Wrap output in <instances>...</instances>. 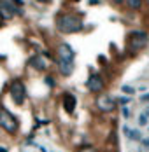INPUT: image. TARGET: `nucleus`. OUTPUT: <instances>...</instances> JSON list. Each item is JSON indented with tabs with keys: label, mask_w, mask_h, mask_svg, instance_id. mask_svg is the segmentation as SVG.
I'll use <instances>...</instances> for the list:
<instances>
[{
	"label": "nucleus",
	"mask_w": 149,
	"mask_h": 152,
	"mask_svg": "<svg viewBox=\"0 0 149 152\" xmlns=\"http://www.w3.org/2000/svg\"><path fill=\"white\" fill-rule=\"evenodd\" d=\"M2 19H4V18H2V16H0V26H2Z\"/></svg>",
	"instance_id": "cd10ccee"
},
{
	"label": "nucleus",
	"mask_w": 149,
	"mask_h": 152,
	"mask_svg": "<svg viewBox=\"0 0 149 152\" xmlns=\"http://www.w3.org/2000/svg\"><path fill=\"white\" fill-rule=\"evenodd\" d=\"M148 4H149V0H148Z\"/></svg>",
	"instance_id": "7c9ffc66"
},
{
	"label": "nucleus",
	"mask_w": 149,
	"mask_h": 152,
	"mask_svg": "<svg viewBox=\"0 0 149 152\" xmlns=\"http://www.w3.org/2000/svg\"><path fill=\"white\" fill-rule=\"evenodd\" d=\"M56 28L61 33H77L84 28V23L75 14H61L56 19Z\"/></svg>",
	"instance_id": "f257e3e1"
},
{
	"label": "nucleus",
	"mask_w": 149,
	"mask_h": 152,
	"mask_svg": "<svg viewBox=\"0 0 149 152\" xmlns=\"http://www.w3.org/2000/svg\"><path fill=\"white\" fill-rule=\"evenodd\" d=\"M88 4H89V5H98V4H100V0H89Z\"/></svg>",
	"instance_id": "4be33fe9"
},
{
	"label": "nucleus",
	"mask_w": 149,
	"mask_h": 152,
	"mask_svg": "<svg viewBox=\"0 0 149 152\" xmlns=\"http://www.w3.org/2000/svg\"><path fill=\"white\" fill-rule=\"evenodd\" d=\"M128 138H130V140H134V142H140V140H142V135H140V131H139V129H130Z\"/></svg>",
	"instance_id": "ddd939ff"
},
{
	"label": "nucleus",
	"mask_w": 149,
	"mask_h": 152,
	"mask_svg": "<svg viewBox=\"0 0 149 152\" xmlns=\"http://www.w3.org/2000/svg\"><path fill=\"white\" fill-rule=\"evenodd\" d=\"M140 102H149V93H148V94H142V96H140Z\"/></svg>",
	"instance_id": "412c9836"
},
{
	"label": "nucleus",
	"mask_w": 149,
	"mask_h": 152,
	"mask_svg": "<svg viewBox=\"0 0 149 152\" xmlns=\"http://www.w3.org/2000/svg\"><path fill=\"white\" fill-rule=\"evenodd\" d=\"M149 44V33L144 30H134L128 35V53L137 54L139 51H142Z\"/></svg>",
	"instance_id": "7ed1b4c3"
},
{
	"label": "nucleus",
	"mask_w": 149,
	"mask_h": 152,
	"mask_svg": "<svg viewBox=\"0 0 149 152\" xmlns=\"http://www.w3.org/2000/svg\"><path fill=\"white\" fill-rule=\"evenodd\" d=\"M77 152H98V149L93 147V145H84V147H79Z\"/></svg>",
	"instance_id": "4468645a"
},
{
	"label": "nucleus",
	"mask_w": 149,
	"mask_h": 152,
	"mask_svg": "<svg viewBox=\"0 0 149 152\" xmlns=\"http://www.w3.org/2000/svg\"><path fill=\"white\" fill-rule=\"evenodd\" d=\"M56 53H58V60L60 61H72V63H74L75 53L67 42H61V44L58 46V51H56Z\"/></svg>",
	"instance_id": "6e6552de"
},
{
	"label": "nucleus",
	"mask_w": 149,
	"mask_h": 152,
	"mask_svg": "<svg viewBox=\"0 0 149 152\" xmlns=\"http://www.w3.org/2000/svg\"><path fill=\"white\" fill-rule=\"evenodd\" d=\"M121 91L132 96V94H135V88H132V86H126V84H125V86H121Z\"/></svg>",
	"instance_id": "6ab92c4d"
},
{
	"label": "nucleus",
	"mask_w": 149,
	"mask_h": 152,
	"mask_svg": "<svg viewBox=\"0 0 149 152\" xmlns=\"http://www.w3.org/2000/svg\"><path fill=\"white\" fill-rule=\"evenodd\" d=\"M121 115H123L125 119H130V115H132V114H130V108H128V105H123V107H121Z\"/></svg>",
	"instance_id": "a211bd4d"
},
{
	"label": "nucleus",
	"mask_w": 149,
	"mask_h": 152,
	"mask_svg": "<svg viewBox=\"0 0 149 152\" xmlns=\"http://www.w3.org/2000/svg\"><path fill=\"white\" fill-rule=\"evenodd\" d=\"M0 129H4L11 137L18 135V131H19V121H18V117L11 110H7L5 107H2V105H0Z\"/></svg>",
	"instance_id": "f03ea898"
},
{
	"label": "nucleus",
	"mask_w": 149,
	"mask_h": 152,
	"mask_svg": "<svg viewBox=\"0 0 149 152\" xmlns=\"http://www.w3.org/2000/svg\"><path fill=\"white\" fill-rule=\"evenodd\" d=\"M58 68H60V74L63 77H69V75H72V72H74V63L72 61H60L58 60Z\"/></svg>",
	"instance_id": "9b49d317"
},
{
	"label": "nucleus",
	"mask_w": 149,
	"mask_h": 152,
	"mask_svg": "<svg viewBox=\"0 0 149 152\" xmlns=\"http://www.w3.org/2000/svg\"><path fill=\"white\" fill-rule=\"evenodd\" d=\"M148 121H149V115L142 112V114L139 115V126H146V124H148Z\"/></svg>",
	"instance_id": "2eb2a0df"
},
{
	"label": "nucleus",
	"mask_w": 149,
	"mask_h": 152,
	"mask_svg": "<svg viewBox=\"0 0 149 152\" xmlns=\"http://www.w3.org/2000/svg\"><path fill=\"white\" fill-rule=\"evenodd\" d=\"M21 14V9L11 0H0V16L4 19H11L14 16Z\"/></svg>",
	"instance_id": "0eeeda50"
},
{
	"label": "nucleus",
	"mask_w": 149,
	"mask_h": 152,
	"mask_svg": "<svg viewBox=\"0 0 149 152\" xmlns=\"http://www.w3.org/2000/svg\"><path fill=\"white\" fill-rule=\"evenodd\" d=\"M13 2H14L18 7H19V5H23V0H13Z\"/></svg>",
	"instance_id": "5701e85b"
},
{
	"label": "nucleus",
	"mask_w": 149,
	"mask_h": 152,
	"mask_svg": "<svg viewBox=\"0 0 149 152\" xmlns=\"http://www.w3.org/2000/svg\"><path fill=\"white\" fill-rule=\"evenodd\" d=\"M49 152H53V151H49Z\"/></svg>",
	"instance_id": "c756f323"
},
{
	"label": "nucleus",
	"mask_w": 149,
	"mask_h": 152,
	"mask_svg": "<svg viewBox=\"0 0 149 152\" xmlns=\"http://www.w3.org/2000/svg\"><path fill=\"white\" fill-rule=\"evenodd\" d=\"M9 94L16 105H23L27 100V86L21 79H13L9 84Z\"/></svg>",
	"instance_id": "20e7f679"
},
{
	"label": "nucleus",
	"mask_w": 149,
	"mask_h": 152,
	"mask_svg": "<svg viewBox=\"0 0 149 152\" xmlns=\"http://www.w3.org/2000/svg\"><path fill=\"white\" fill-rule=\"evenodd\" d=\"M30 66L32 68H35V70H39V72H44L46 68H47V63H46V58H42L41 54H33L32 58H30Z\"/></svg>",
	"instance_id": "9d476101"
},
{
	"label": "nucleus",
	"mask_w": 149,
	"mask_h": 152,
	"mask_svg": "<svg viewBox=\"0 0 149 152\" xmlns=\"http://www.w3.org/2000/svg\"><path fill=\"white\" fill-rule=\"evenodd\" d=\"M21 152H27V151H21Z\"/></svg>",
	"instance_id": "c85d7f7f"
},
{
	"label": "nucleus",
	"mask_w": 149,
	"mask_h": 152,
	"mask_svg": "<svg viewBox=\"0 0 149 152\" xmlns=\"http://www.w3.org/2000/svg\"><path fill=\"white\" fill-rule=\"evenodd\" d=\"M61 105H63L67 114H74L75 107H77V98L72 93H63L61 94Z\"/></svg>",
	"instance_id": "1a4fd4ad"
},
{
	"label": "nucleus",
	"mask_w": 149,
	"mask_h": 152,
	"mask_svg": "<svg viewBox=\"0 0 149 152\" xmlns=\"http://www.w3.org/2000/svg\"><path fill=\"white\" fill-rule=\"evenodd\" d=\"M37 2H39V4H49L51 0H37Z\"/></svg>",
	"instance_id": "a878e982"
},
{
	"label": "nucleus",
	"mask_w": 149,
	"mask_h": 152,
	"mask_svg": "<svg viewBox=\"0 0 149 152\" xmlns=\"http://www.w3.org/2000/svg\"><path fill=\"white\" fill-rule=\"evenodd\" d=\"M86 88H88L89 93H95V94L102 93L104 88H105L104 77L100 75V74H97V72H95V74H89L88 80H86Z\"/></svg>",
	"instance_id": "423d86ee"
},
{
	"label": "nucleus",
	"mask_w": 149,
	"mask_h": 152,
	"mask_svg": "<svg viewBox=\"0 0 149 152\" xmlns=\"http://www.w3.org/2000/svg\"><path fill=\"white\" fill-rule=\"evenodd\" d=\"M130 102H132V96H119V98H118V103L121 107H123V105H128Z\"/></svg>",
	"instance_id": "dca6fc26"
},
{
	"label": "nucleus",
	"mask_w": 149,
	"mask_h": 152,
	"mask_svg": "<svg viewBox=\"0 0 149 152\" xmlns=\"http://www.w3.org/2000/svg\"><path fill=\"white\" fill-rule=\"evenodd\" d=\"M140 142H142V145H144L146 149H149V138H142Z\"/></svg>",
	"instance_id": "aec40b11"
},
{
	"label": "nucleus",
	"mask_w": 149,
	"mask_h": 152,
	"mask_svg": "<svg viewBox=\"0 0 149 152\" xmlns=\"http://www.w3.org/2000/svg\"><path fill=\"white\" fill-rule=\"evenodd\" d=\"M95 107L104 114H111L118 108V100H114L111 94H98L95 100Z\"/></svg>",
	"instance_id": "39448f33"
},
{
	"label": "nucleus",
	"mask_w": 149,
	"mask_h": 152,
	"mask_svg": "<svg viewBox=\"0 0 149 152\" xmlns=\"http://www.w3.org/2000/svg\"><path fill=\"white\" fill-rule=\"evenodd\" d=\"M0 152H9V151H7L5 147H2V145H0Z\"/></svg>",
	"instance_id": "bb28decb"
},
{
	"label": "nucleus",
	"mask_w": 149,
	"mask_h": 152,
	"mask_svg": "<svg viewBox=\"0 0 149 152\" xmlns=\"http://www.w3.org/2000/svg\"><path fill=\"white\" fill-rule=\"evenodd\" d=\"M44 82H46V86H47V88H55V84H56V82H55V77H51V75H46L44 77Z\"/></svg>",
	"instance_id": "f3484780"
},
{
	"label": "nucleus",
	"mask_w": 149,
	"mask_h": 152,
	"mask_svg": "<svg viewBox=\"0 0 149 152\" xmlns=\"http://www.w3.org/2000/svg\"><path fill=\"white\" fill-rule=\"evenodd\" d=\"M125 0H112V4H116V5H119V4H123Z\"/></svg>",
	"instance_id": "393cba45"
},
{
	"label": "nucleus",
	"mask_w": 149,
	"mask_h": 152,
	"mask_svg": "<svg viewBox=\"0 0 149 152\" xmlns=\"http://www.w3.org/2000/svg\"><path fill=\"white\" fill-rule=\"evenodd\" d=\"M125 4H126V7L132 9V11H139V9L142 7V0H125Z\"/></svg>",
	"instance_id": "f8f14e48"
},
{
	"label": "nucleus",
	"mask_w": 149,
	"mask_h": 152,
	"mask_svg": "<svg viewBox=\"0 0 149 152\" xmlns=\"http://www.w3.org/2000/svg\"><path fill=\"white\" fill-rule=\"evenodd\" d=\"M39 151H41V152H49L46 147H42V145H39Z\"/></svg>",
	"instance_id": "b1692460"
}]
</instances>
